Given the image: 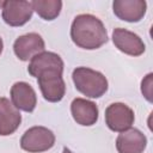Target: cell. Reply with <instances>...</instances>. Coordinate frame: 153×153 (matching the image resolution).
Here are the masks:
<instances>
[{
	"label": "cell",
	"instance_id": "obj_15",
	"mask_svg": "<svg viewBox=\"0 0 153 153\" xmlns=\"http://www.w3.org/2000/svg\"><path fill=\"white\" fill-rule=\"evenodd\" d=\"M31 5L32 10L44 20H54L62 8V1L60 0H33Z\"/></svg>",
	"mask_w": 153,
	"mask_h": 153
},
{
	"label": "cell",
	"instance_id": "obj_6",
	"mask_svg": "<svg viewBox=\"0 0 153 153\" xmlns=\"http://www.w3.org/2000/svg\"><path fill=\"white\" fill-rule=\"evenodd\" d=\"M1 10L2 19L10 26H22L26 24L33 13L31 1L6 0Z\"/></svg>",
	"mask_w": 153,
	"mask_h": 153
},
{
	"label": "cell",
	"instance_id": "obj_11",
	"mask_svg": "<svg viewBox=\"0 0 153 153\" xmlns=\"http://www.w3.org/2000/svg\"><path fill=\"white\" fill-rule=\"evenodd\" d=\"M146 146V135L136 128L122 131L116 139V149L118 153H143Z\"/></svg>",
	"mask_w": 153,
	"mask_h": 153
},
{
	"label": "cell",
	"instance_id": "obj_13",
	"mask_svg": "<svg viewBox=\"0 0 153 153\" xmlns=\"http://www.w3.org/2000/svg\"><path fill=\"white\" fill-rule=\"evenodd\" d=\"M71 114L78 124L90 127L98 121L99 111L96 103L85 98H75L71 104Z\"/></svg>",
	"mask_w": 153,
	"mask_h": 153
},
{
	"label": "cell",
	"instance_id": "obj_5",
	"mask_svg": "<svg viewBox=\"0 0 153 153\" xmlns=\"http://www.w3.org/2000/svg\"><path fill=\"white\" fill-rule=\"evenodd\" d=\"M134 120V111L124 103H112L105 109V123L112 131L122 133L128 130L131 128Z\"/></svg>",
	"mask_w": 153,
	"mask_h": 153
},
{
	"label": "cell",
	"instance_id": "obj_18",
	"mask_svg": "<svg viewBox=\"0 0 153 153\" xmlns=\"http://www.w3.org/2000/svg\"><path fill=\"white\" fill-rule=\"evenodd\" d=\"M62 153H73L69 148H67V147H63V149H62Z\"/></svg>",
	"mask_w": 153,
	"mask_h": 153
},
{
	"label": "cell",
	"instance_id": "obj_10",
	"mask_svg": "<svg viewBox=\"0 0 153 153\" xmlns=\"http://www.w3.org/2000/svg\"><path fill=\"white\" fill-rule=\"evenodd\" d=\"M11 102L18 110L32 112L37 105V96L30 84L17 81L11 87Z\"/></svg>",
	"mask_w": 153,
	"mask_h": 153
},
{
	"label": "cell",
	"instance_id": "obj_9",
	"mask_svg": "<svg viewBox=\"0 0 153 153\" xmlns=\"http://www.w3.org/2000/svg\"><path fill=\"white\" fill-rule=\"evenodd\" d=\"M147 10L145 0H115L112 2V11L115 16L128 23L140 22Z\"/></svg>",
	"mask_w": 153,
	"mask_h": 153
},
{
	"label": "cell",
	"instance_id": "obj_16",
	"mask_svg": "<svg viewBox=\"0 0 153 153\" xmlns=\"http://www.w3.org/2000/svg\"><path fill=\"white\" fill-rule=\"evenodd\" d=\"M152 76L153 74L148 73L145 76V79H142V82H141V92L149 103H152Z\"/></svg>",
	"mask_w": 153,
	"mask_h": 153
},
{
	"label": "cell",
	"instance_id": "obj_14",
	"mask_svg": "<svg viewBox=\"0 0 153 153\" xmlns=\"http://www.w3.org/2000/svg\"><path fill=\"white\" fill-rule=\"evenodd\" d=\"M63 61L56 53L53 51H43L30 60L27 72L31 76L37 78L42 72L49 69H59L63 71Z\"/></svg>",
	"mask_w": 153,
	"mask_h": 153
},
{
	"label": "cell",
	"instance_id": "obj_12",
	"mask_svg": "<svg viewBox=\"0 0 153 153\" xmlns=\"http://www.w3.org/2000/svg\"><path fill=\"white\" fill-rule=\"evenodd\" d=\"M22 123L19 110L8 98L0 97V136L13 134Z\"/></svg>",
	"mask_w": 153,
	"mask_h": 153
},
{
	"label": "cell",
	"instance_id": "obj_3",
	"mask_svg": "<svg viewBox=\"0 0 153 153\" xmlns=\"http://www.w3.org/2000/svg\"><path fill=\"white\" fill-rule=\"evenodd\" d=\"M55 145L54 133L42 126L29 128L20 139L22 149L29 153H41L50 149Z\"/></svg>",
	"mask_w": 153,
	"mask_h": 153
},
{
	"label": "cell",
	"instance_id": "obj_19",
	"mask_svg": "<svg viewBox=\"0 0 153 153\" xmlns=\"http://www.w3.org/2000/svg\"><path fill=\"white\" fill-rule=\"evenodd\" d=\"M2 5H4V1H0V8H2Z\"/></svg>",
	"mask_w": 153,
	"mask_h": 153
},
{
	"label": "cell",
	"instance_id": "obj_7",
	"mask_svg": "<svg viewBox=\"0 0 153 153\" xmlns=\"http://www.w3.org/2000/svg\"><path fill=\"white\" fill-rule=\"evenodd\" d=\"M112 42L120 51L130 56H140L146 50L145 43L140 36L123 27L114 29Z\"/></svg>",
	"mask_w": 153,
	"mask_h": 153
},
{
	"label": "cell",
	"instance_id": "obj_2",
	"mask_svg": "<svg viewBox=\"0 0 153 153\" xmlns=\"http://www.w3.org/2000/svg\"><path fill=\"white\" fill-rule=\"evenodd\" d=\"M75 88L88 98H100L108 91V79L98 71L76 67L72 73Z\"/></svg>",
	"mask_w": 153,
	"mask_h": 153
},
{
	"label": "cell",
	"instance_id": "obj_17",
	"mask_svg": "<svg viewBox=\"0 0 153 153\" xmlns=\"http://www.w3.org/2000/svg\"><path fill=\"white\" fill-rule=\"evenodd\" d=\"M2 49H4V42H2V38L0 37V55L2 53Z\"/></svg>",
	"mask_w": 153,
	"mask_h": 153
},
{
	"label": "cell",
	"instance_id": "obj_8",
	"mask_svg": "<svg viewBox=\"0 0 153 153\" xmlns=\"http://www.w3.org/2000/svg\"><path fill=\"white\" fill-rule=\"evenodd\" d=\"M45 44L41 35L30 32L19 36L13 43V51L16 56L22 61H29L33 56L44 51Z\"/></svg>",
	"mask_w": 153,
	"mask_h": 153
},
{
	"label": "cell",
	"instance_id": "obj_4",
	"mask_svg": "<svg viewBox=\"0 0 153 153\" xmlns=\"http://www.w3.org/2000/svg\"><path fill=\"white\" fill-rule=\"evenodd\" d=\"M63 71L49 69L42 72L37 76V84L45 100L57 103L62 100L66 93V84L62 78Z\"/></svg>",
	"mask_w": 153,
	"mask_h": 153
},
{
	"label": "cell",
	"instance_id": "obj_1",
	"mask_svg": "<svg viewBox=\"0 0 153 153\" xmlns=\"http://www.w3.org/2000/svg\"><path fill=\"white\" fill-rule=\"evenodd\" d=\"M71 38L76 47L94 50L108 42V31L98 17L84 13L74 18L71 25Z\"/></svg>",
	"mask_w": 153,
	"mask_h": 153
}]
</instances>
